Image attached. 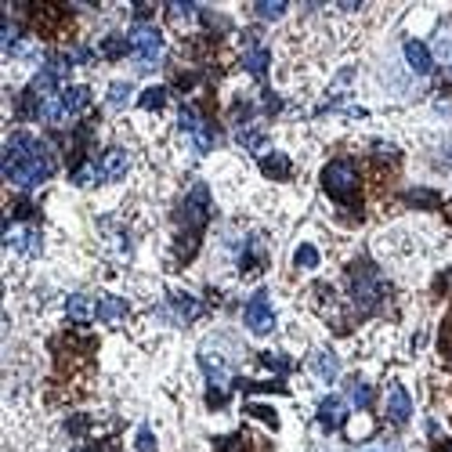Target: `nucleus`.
Segmentation results:
<instances>
[{
  "mask_svg": "<svg viewBox=\"0 0 452 452\" xmlns=\"http://www.w3.org/2000/svg\"><path fill=\"white\" fill-rule=\"evenodd\" d=\"M438 452H452V441H445V445H441V448H438Z\"/></svg>",
  "mask_w": 452,
  "mask_h": 452,
  "instance_id": "nucleus-32",
  "label": "nucleus"
},
{
  "mask_svg": "<svg viewBox=\"0 0 452 452\" xmlns=\"http://www.w3.org/2000/svg\"><path fill=\"white\" fill-rule=\"evenodd\" d=\"M250 413H253V416H261V420H268V423H271V427H275V423H278V420H275V413H271V409H268V406H250Z\"/></svg>",
  "mask_w": 452,
  "mask_h": 452,
  "instance_id": "nucleus-29",
  "label": "nucleus"
},
{
  "mask_svg": "<svg viewBox=\"0 0 452 452\" xmlns=\"http://www.w3.org/2000/svg\"><path fill=\"white\" fill-rule=\"evenodd\" d=\"M4 174L19 189H36L54 174V156L51 149L33 134H11L4 149Z\"/></svg>",
  "mask_w": 452,
  "mask_h": 452,
  "instance_id": "nucleus-1",
  "label": "nucleus"
},
{
  "mask_svg": "<svg viewBox=\"0 0 452 452\" xmlns=\"http://www.w3.org/2000/svg\"><path fill=\"white\" fill-rule=\"evenodd\" d=\"M362 452H383V448H362Z\"/></svg>",
  "mask_w": 452,
  "mask_h": 452,
  "instance_id": "nucleus-33",
  "label": "nucleus"
},
{
  "mask_svg": "<svg viewBox=\"0 0 452 452\" xmlns=\"http://www.w3.org/2000/svg\"><path fill=\"white\" fill-rule=\"evenodd\" d=\"M171 15H174V19H189V15H196V8H189V4H171Z\"/></svg>",
  "mask_w": 452,
  "mask_h": 452,
  "instance_id": "nucleus-30",
  "label": "nucleus"
},
{
  "mask_svg": "<svg viewBox=\"0 0 452 452\" xmlns=\"http://www.w3.org/2000/svg\"><path fill=\"white\" fill-rule=\"evenodd\" d=\"M261 171H264L268 178L282 181V178H290V159L282 156V152H271V156H264V159H261Z\"/></svg>",
  "mask_w": 452,
  "mask_h": 452,
  "instance_id": "nucleus-16",
  "label": "nucleus"
},
{
  "mask_svg": "<svg viewBox=\"0 0 452 452\" xmlns=\"http://www.w3.org/2000/svg\"><path fill=\"white\" fill-rule=\"evenodd\" d=\"M138 101H141V109H163V101H166V91H163V87H149V91L138 98Z\"/></svg>",
  "mask_w": 452,
  "mask_h": 452,
  "instance_id": "nucleus-23",
  "label": "nucleus"
},
{
  "mask_svg": "<svg viewBox=\"0 0 452 452\" xmlns=\"http://www.w3.org/2000/svg\"><path fill=\"white\" fill-rule=\"evenodd\" d=\"M131 51L138 54L141 69L156 66L159 54H163V36H159V29H152V26H134V33H131Z\"/></svg>",
  "mask_w": 452,
  "mask_h": 452,
  "instance_id": "nucleus-3",
  "label": "nucleus"
},
{
  "mask_svg": "<svg viewBox=\"0 0 452 452\" xmlns=\"http://www.w3.org/2000/svg\"><path fill=\"white\" fill-rule=\"evenodd\" d=\"M257 15L261 19H282L286 15V4H257Z\"/></svg>",
  "mask_w": 452,
  "mask_h": 452,
  "instance_id": "nucleus-25",
  "label": "nucleus"
},
{
  "mask_svg": "<svg viewBox=\"0 0 452 452\" xmlns=\"http://www.w3.org/2000/svg\"><path fill=\"white\" fill-rule=\"evenodd\" d=\"M62 101H66V109H69V116H76V112H84V109L91 105V91L80 87V84H73V87L62 91Z\"/></svg>",
  "mask_w": 452,
  "mask_h": 452,
  "instance_id": "nucleus-15",
  "label": "nucleus"
},
{
  "mask_svg": "<svg viewBox=\"0 0 452 452\" xmlns=\"http://www.w3.org/2000/svg\"><path fill=\"white\" fill-rule=\"evenodd\" d=\"M239 141H243L246 149H253V152H257V149L264 145V134H257V131H239Z\"/></svg>",
  "mask_w": 452,
  "mask_h": 452,
  "instance_id": "nucleus-26",
  "label": "nucleus"
},
{
  "mask_svg": "<svg viewBox=\"0 0 452 452\" xmlns=\"http://www.w3.org/2000/svg\"><path fill=\"white\" fill-rule=\"evenodd\" d=\"M344 416H348V406L341 398H322L318 402V423L326 431H341L344 427Z\"/></svg>",
  "mask_w": 452,
  "mask_h": 452,
  "instance_id": "nucleus-10",
  "label": "nucleus"
},
{
  "mask_svg": "<svg viewBox=\"0 0 452 452\" xmlns=\"http://www.w3.org/2000/svg\"><path fill=\"white\" fill-rule=\"evenodd\" d=\"M409 199H416V203H423V206H434V203H438V196H434V192H413Z\"/></svg>",
  "mask_w": 452,
  "mask_h": 452,
  "instance_id": "nucleus-31",
  "label": "nucleus"
},
{
  "mask_svg": "<svg viewBox=\"0 0 452 452\" xmlns=\"http://www.w3.org/2000/svg\"><path fill=\"white\" fill-rule=\"evenodd\" d=\"M127 47H131V40H120V36H109V40H105V47H101V51H105V54H109V59H120V54H124V51H127Z\"/></svg>",
  "mask_w": 452,
  "mask_h": 452,
  "instance_id": "nucleus-24",
  "label": "nucleus"
},
{
  "mask_svg": "<svg viewBox=\"0 0 452 452\" xmlns=\"http://www.w3.org/2000/svg\"><path fill=\"white\" fill-rule=\"evenodd\" d=\"M322 189H326L333 199L348 203V199L355 196V189H358L355 166H351L348 159H333V163H326V171H322Z\"/></svg>",
  "mask_w": 452,
  "mask_h": 452,
  "instance_id": "nucleus-2",
  "label": "nucleus"
},
{
  "mask_svg": "<svg viewBox=\"0 0 452 452\" xmlns=\"http://www.w3.org/2000/svg\"><path fill=\"white\" fill-rule=\"evenodd\" d=\"M243 318H246V329H250V333H257V336H264V333H271V329H275V311H271V301H268V293H264V290L250 297V304H246Z\"/></svg>",
  "mask_w": 452,
  "mask_h": 452,
  "instance_id": "nucleus-6",
  "label": "nucleus"
},
{
  "mask_svg": "<svg viewBox=\"0 0 452 452\" xmlns=\"http://www.w3.org/2000/svg\"><path fill=\"white\" fill-rule=\"evenodd\" d=\"M138 452H156V438H152V431H149V427H141V431H138Z\"/></svg>",
  "mask_w": 452,
  "mask_h": 452,
  "instance_id": "nucleus-27",
  "label": "nucleus"
},
{
  "mask_svg": "<svg viewBox=\"0 0 452 452\" xmlns=\"http://www.w3.org/2000/svg\"><path fill=\"white\" fill-rule=\"evenodd\" d=\"M402 54H406V66H409L413 73H420V76H427V73L434 69V54H431L427 44H420V40H406Z\"/></svg>",
  "mask_w": 452,
  "mask_h": 452,
  "instance_id": "nucleus-9",
  "label": "nucleus"
},
{
  "mask_svg": "<svg viewBox=\"0 0 452 452\" xmlns=\"http://www.w3.org/2000/svg\"><path fill=\"white\" fill-rule=\"evenodd\" d=\"M127 315V304L120 301V297H101V304H98V318H105V322H120Z\"/></svg>",
  "mask_w": 452,
  "mask_h": 452,
  "instance_id": "nucleus-18",
  "label": "nucleus"
},
{
  "mask_svg": "<svg viewBox=\"0 0 452 452\" xmlns=\"http://www.w3.org/2000/svg\"><path fill=\"white\" fill-rule=\"evenodd\" d=\"M178 124H181V131L196 141V149H199V152H210V149H214V131L199 120V112H196V109H181Z\"/></svg>",
  "mask_w": 452,
  "mask_h": 452,
  "instance_id": "nucleus-7",
  "label": "nucleus"
},
{
  "mask_svg": "<svg viewBox=\"0 0 452 452\" xmlns=\"http://www.w3.org/2000/svg\"><path fill=\"white\" fill-rule=\"evenodd\" d=\"M348 398H351L355 409H369V406H373V387H369L366 380H351V383H348Z\"/></svg>",
  "mask_w": 452,
  "mask_h": 452,
  "instance_id": "nucleus-17",
  "label": "nucleus"
},
{
  "mask_svg": "<svg viewBox=\"0 0 452 452\" xmlns=\"http://www.w3.org/2000/svg\"><path fill=\"white\" fill-rule=\"evenodd\" d=\"M243 66H246L253 76H264V69H268V51H264V47H250V51L243 54Z\"/></svg>",
  "mask_w": 452,
  "mask_h": 452,
  "instance_id": "nucleus-19",
  "label": "nucleus"
},
{
  "mask_svg": "<svg viewBox=\"0 0 452 452\" xmlns=\"http://www.w3.org/2000/svg\"><path fill=\"white\" fill-rule=\"evenodd\" d=\"M66 315H69L73 322H91V318L98 315V308H94V301H91V297L73 293V297L66 301Z\"/></svg>",
  "mask_w": 452,
  "mask_h": 452,
  "instance_id": "nucleus-14",
  "label": "nucleus"
},
{
  "mask_svg": "<svg viewBox=\"0 0 452 452\" xmlns=\"http://www.w3.org/2000/svg\"><path fill=\"white\" fill-rule=\"evenodd\" d=\"M380 278H376V271H369L366 264H358V268H351V297L358 301V308L362 311H369L376 301H380Z\"/></svg>",
  "mask_w": 452,
  "mask_h": 452,
  "instance_id": "nucleus-5",
  "label": "nucleus"
},
{
  "mask_svg": "<svg viewBox=\"0 0 452 452\" xmlns=\"http://www.w3.org/2000/svg\"><path fill=\"white\" fill-rule=\"evenodd\" d=\"M293 261H297V268H315V264H318V250H315L311 243H304V246H297Z\"/></svg>",
  "mask_w": 452,
  "mask_h": 452,
  "instance_id": "nucleus-22",
  "label": "nucleus"
},
{
  "mask_svg": "<svg viewBox=\"0 0 452 452\" xmlns=\"http://www.w3.org/2000/svg\"><path fill=\"white\" fill-rule=\"evenodd\" d=\"M311 369H315L318 380L333 383L336 376H341V358H336L333 351H315V355H311Z\"/></svg>",
  "mask_w": 452,
  "mask_h": 452,
  "instance_id": "nucleus-12",
  "label": "nucleus"
},
{
  "mask_svg": "<svg viewBox=\"0 0 452 452\" xmlns=\"http://www.w3.org/2000/svg\"><path fill=\"white\" fill-rule=\"evenodd\" d=\"M131 101V84H112L109 87V105L112 109H124Z\"/></svg>",
  "mask_w": 452,
  "mask_h": 452,
  "instance_id": "nucleus-21",
  "label": "nucleus"
},
{
  "mask_svg": "<svg viewBox=\"0 0 452 452\" xmlns=\"http://www.w3.org/2000/svg\"><path fill=\"white\" fill-rule=\"evenodd\" d=\"M261 362L271 366V369H278V373H286V369H290V358H278V355H261Z\"/></svg>",
  "mask_w": 452,
  "mask_h": 452,
  "instance_id": "nucleus-28",
  "label": "nucleus"
},
{
  "mask_svg": "<svg viewBox=\"0 0 452 452\" xmlns=\"http://www.w3.org/2000/svg\"><path fill=\"white\" fill-rule=\"evenodd\" d=\"M127 174V152L124 149H109L101 159V181H120Z\"/></svg>",
  "mask_w": 452,
  "mask_h": 452,
  "instance_id": "nucleus-11",
  "label": "nucleus"
},
{
  "mask_svg": "<svg viewBox=\"0 0 452 452\" xmlns=\"http://www.w3.org/2000/svg\"><path fill=\"white\" fill-rule=\"evenodd\" d=\"M171 304L178 308V315H181V322H192L196 315H199V304L189 297V293H171Z\"/></svg>",
  "mask_w": 452,
  "mask_h": 452,
  "instance_id": "nucleus-20",
  "label": "nucleus"
},
{
  "mask_svg": "<svg viewBox=\"0 0 452 452\" xmlns=\"http://www.w3.org/2000/svg\"><path fill=\"white\" fill-rule=\"evenodd\" d=\"M315 452H329V448H315Z\"/></svg>",
  "mask_w": 452,
  "mask_h": 452,
  "instance_id": "nucleus-34",
  "label": "nucleus"
},
{
  "mask_svg": "<svg viewBox=\"0 0 452 452\" xmlns=\"http://www.w3.org/2000/svg\"><path fill=\"white\" fill-rule=\"evenodd\" d=\"M8 246H15L19 253H36L40 250V236H36V228H8Z\"/></svg>",
  "mask_w": 452,
  "mask_h": 452,
  "instance_id": "nucleus-13",
  "label": "nucleus"
},
{
  "mask_svg": "<svg viewBox=\"0 0 452 452\" xmlns=\"http://www.w3.org/2000/svg\"><path fill=\"white\" fill-rule=\"evenodd\" d=\"M409 416H413V402H409L406 387L402 383H391V391H387V420L391 423H406Z\"/></svg>",
  "mask_w": 452,
  "mask_h": 452,
  "instance_id": "nucleus-8",
  "label": "nucleus"
},
{
  "mask_svg": "<svg viewBox=\"0 0 452 452\" xmlns=\"http://www.w3.org/2000/svg\"><path fill=\"white\" fill-rule=\"evenodd\" d=\"M206 217H210V192H206V185H196V189L189 192V199L181 203L178 221L189 224V232H199L203 224H206Z\"/></svg>",
  "mask_w": 452,
  "mask_h": 452,
  "instance_id": "nucleus-4",
  "label": "nucleus"
}]
</instances>
